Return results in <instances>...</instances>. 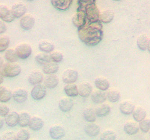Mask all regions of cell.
Masks as SVG:
<instances>
[{"label":"cell","mask_w":150,"mask_h":140,"mask_svg":"<svg viewBox=\"0 0 150 140\" xmlns=\"http://www.w3.org/2000/svg\"><path fill=\"white\" fill-rule=\"evenodd\" d=\"M102 24L99 21L89 22L78 28V35L80 40L87 46L98 45L103 39Z\"/></svg>","instance_id":"1"},{"label":"cell","mask_w":150,"mask_h":140,"mask_svg":"<svg viewBox=\"0 0 150 140\" xmlns=\"http://www.w3.org/2000/svg\"><path fill=\"white\" fill-rule=\"evenodd\" d=\"M21 66L17 63L7 62L4 64L2 67V72L5 77L8 78H14L21 74Z\"/></svg>","instance_id":"2"},{"label":"cell","mask_w":150,"mask_h":140,"mask_svg":"<svg viewBox=\"0 0 150 140\" xmlns=\"http://www.w3.org/2000/svg\"><path fill=\"white\" fill-rule=\"evenodd\" d=\"M15 50L19 58L23 59L29 57L32 52L31 47L27 43L18 44Z\"/></svg>","instance_id":"3"},{"label":"cell","mask_w":150,"mask_h":140,"mask_svg":"<svg viewBox=\"0 0 150 140\" xmlns=\"http://www.w3.org/2000/svg\"><path fill=\"white\" fill-rule=\"evenodd\" d=\"M78 78V72L73 69H65L62 74V80L67 84L74 83L77 81Z\"/></svg>","instance_id":"4"},{"label":"cell","mask_w":150,"mask_h":140,"mask_svg":"<svg viewBox=\"0 0 150 140\" xmlns=\"http://www.w3.org/2000/svg\"><path fill=\"white\" fill-rule=\"evenodd\" d=\"M99 11L93 4L88 5L86 7V17L89 22H94L99 20Z\"/></svg>","instance_id":"5"},{"label":"cell","mask_w":150,"mask_h":140,"mask_svg":"<svg viewBox=\"0 0 150 140\" xmlns=\"http://www.w3.org/2000/svg\"><path fill=\"white\" fill-rule=\"evenodd\" d=\"M35 19L34 17L31 14H25L21 18L20 24L21 28L23 30H30L34 26L35 24Z\"/></svg>","instance_id":"6"},{"label":"cell","mask_w":150,"mask_h":140,"mask_svg":"<svg viewBox=\"0 0 150 140\" xmlns=\"http://www.w3.org/2000/svg\"><path fill=\"white\" fill-rule=\"evenodd\" d=\"M47 89L44 85L39 84L35 85L31 92V95L34 100H41L46 95Z\"/></svg>","instance_id":"7"},{"label":"cell","mask_w":150,"mask_h":140,"mask_svg":"<svg viewBox=\"0 0 150 140\" xmlns=\"http://www.w3.org/2000/svg\"><path fill=\"white\" fill-rule=\"evenodd\" d=\"M0 18L5 22L11 23L14 21L16 18L12 13L11 10L4 5L0 6Z\"/></svg>","instance_id":"8"},{"label":"cell","mask_w":150,"mask_h":140,"mask_svg":"<svg viewBox=\"0 0 150 140\" xmlns=\"http://www.w3.org/2000/svg\"><path fill=\"white\" fill-rule=\"evenodd\" d=\"M11 10L16 18H20L26 14L27 9L24 3L17 2L12 6Z\"/></svg>","instance_id":"9"},{"label":"cell","mask_w":150,"mask_h":140,"mask_svg":"<svg viewBox=\"0 0 150 140\" xmlns=\"http://www.w3.org/2000/svg\"><path fill=\"white\" fill-rule=\"evenodd\" d=\"M65 131L62 126L54 125L50 127L49 134L52 139L58 140L65 135Z\"/></svg>","instance_id":"10"},{"label":"cell","mask_w":150,"mask_h":140,"mask_svg":"<svg viewBox=\"0 0 150 140\" xmlns=\"http://www.w3.org/2000/svg\"><path fill=\"white\" fill-rule=\"evenodd\" d=\"M28 93L25 89L18 88L16 89L12 93V97L15 101L19 103H22L27 100Z\"/></svg>","instance_id":"11"},{"label":"cell","mask_w":150,"mask_h":140,"mask_svg":"<svg viewBox=\"0 0 150 140\" xmlns=\"http://www.w3.org/2000/svg\"><path fill=\"white\" fill-rule=\"evenodd\" d=\"M91 98L94 103L97 104H101L107 99V93H105V91L96 90L94 91L91 94Z\"/></svg>","instance_id":"12"},{"label":"cell","mask_w":150,"mask_h":140,"mask_svg":"<svg viewBox=\"0 0 150 140\" xmlns=\"http://www.w3.org/2000/svg\"><path fill=\"white\" fill-rule=\"evenodd\" d=\"M28 80L32 85L35 86L39 84L43 80V74L39 70H33L28 75Z\"/></svg>","instance_id":"13"},{"label":"cell","mask_w":150,"mask_h":140,"mask_svg":"<svg viewBox=\"0 0 150 140\" xmlns=\"http://www.w3.org/2000/svg\"><path fill=\"white\" fill-rule=\"evenodd\" d=\"M86 15L84 12L76 13L73 17L72 22L74 25L78 28L82 27L86 24Z\"/></svg>","instance_id":"14"},{"label":"cell","mask_w":150,"mask_h":140,"mask_svg":"<svg viewBox=\"0 0 150 140\" xmlns=\"http://www.w3.org/2000/svg\"><path fill=\"white\" fill-rule=\"evenodd\" d=\"M78 92L79 94L82 97H88L93 93L92 85L88 82H83L78 87Z\"/></svg>","instance_id":"15"},{"label":"cell","mask_w":150,"mask_h":140,"mask_svg":"<svg viewBox=\"0 0 150 140\" xmlns=\"http://www.w3.org/2000/svg\"><path fill=\"white\" fill-rule=\"evenodd\" d=\"M139 125L133 121L127 122L124 126V131L129 135L136 134L139 132Z\"/></svg>","instance_id":"16"},{"label":"cell","mask_w":150,"mask_h":140,"mask_svg":"<svg viewBox=\"0 0 150 140\" xmlns=\"http://www.w3.org/2000/svg\"><path fill=\"white\" fill-rule=\"evenodd\" d=\"M135 105L133 102L130 100H125L120 103V111L125 115H129L133 114Z\"/></svg>","instance_id":"17"},{"label":"cell","mask_w":150,"mask_h":140,"mask_svg":"<svg viewBox=\"0 0 150 140\" xmlns=\"http://www.w3.org/2000/svg\"><path fill=\"white\" fill-rule=\"evenodd\" d=\"M59 108L61 111L67 112L70 111L74 105V101L69 97H63L59 101Z\"/></svg>","instance_id":"18"},{"label":"cell","mask_w":150,"mask_h":140,"mask_svg":"<svg viewBox=\"0 0 150 140\" xmlns=\"http://www.w3.org/2000/svg\"><path fill=\"white\" fill-rule=\"evenodd\" d=\"M84 130L85 133L90 136H98L100 132V127L93 123L86 124Z\"/></svg>","instance_id":"19"},{"label":"cell","mask_w":150,"mask_h":140,"mask_svg":"<svg viewBox=\"0 0 150 140\" xmlns=\"http://www.w3.org/2000/svg\"><path fill=\"white\" fill-rule=\"evenodd\" d=\"M58 77L55 74L47 75L44 79V86L49 89L56 88L59 83Z\"/></svg>","instance_id":"20"},{"label":"cell","mask_w":150,"mask_h":140,"mask_svg":"<svg viewBox=\"0 0 150 140\" xmlns=\"http://www.w3.org/2000/svg\"><path fill=\"white\" fill-rule=\"evenodd\" d=\"M19 115L16 111H11L5 117L6 124L11 127L16 126L19 124Z\"/></svg>","instance_id":"21"},{"label":"cell","mask_w":150,"mask_h":140,"mask_svg":"<svg viewBox=\"0 0 150 140\" xmlns=\"http://www.w3.org/2000/svg\"><path fill=\"white\" fill-rule=\"evenodd\" d=\"M95 85L98 89L105 91L108 89L110 86L109 81L105 77H99L94 81Z\"/></svg>","instance_id":"22"},{"label":"cell","mask_w":150,"mask_h":140,"mask_svg":"<svg viewBox=\"0 0 150 140\" xmlns=\"http://www.w3.org/2000/svg\"><path fill=\"white\" fill-rule=\"evenodd\" d=\"M114 16V12L110 9H107L100 13L99 20L103 23H109L113 21Z\"/></svg>","instance_id":"23"},{"label":"cell","mask_w":150,"mask_h":140,"mask_svg":"<svg viewBox=\"0 0 150 140\" xmlns=\"http://www.w3.org/2000/svg\"><path fill=\"white\" fill-rule=\"evenodd\" d=\"M146 112L145 109L140 106L136 107L133 113V117L137 122H139L145 119Z\"/></svg>","instance_id":"24"},{"label":"cell","mask_w":150,"mask_h":140,"mask_svg":"<svg viewBox=\"0 0 150 140\" xmlns=\"http://www.w3.org/2000/svg\"><path fill=\"white\" fill-rule=\"evenodd\" d=\"M44 124V121L42 119L38 116H33L31 119L28 126L31 129L36 131L41 129Z\"/></svg>","instance_id":"25"},{"label":"cell","mask_w":150,"mask_h":140,"mask_svg":"<svg viewBox=\"0 0 150 140\" xmlns=\"http://www.w3.org/2000/svg\"><path fill=\"white\" fill-rule=\"evenodd\" d=\"M84 119L89 123H93L97 119L95 110L92 107H88L84 109L83 112Z\"/></svg>","instance_id":"26"},{"label":"cell","mask_w":150,"mask_h":140,"mask_svg":"<svg viewBox=\"0 0 150 140\" xmlns=\"http://www.w3.org/2000/svg\"><path fill=\"white\" fill-rule=\"evenodd\" d=\"M12 93L9 88L5 86L0 87V101L2 103L8 102L11 98Z\"/></svg>","instance_id":"27"},{"label":"cell","mask_w":150,"mask_h":140,"mask_svg":"<svg viewBox=\"0 0 150 140\" xmlns=\"http://www.w3.org/2000/svg\"><path fill=\"white\" fill-rule=\"evenodd\" d=\"M96 113L98 117H104L108 115L111 111V108L109 105L103 103L98 106L95 109Z\"/></svg>","instance_id":"28"},{"label":"cell","mask_w":150,"mask_h":140,"mask_svg":"<svg viewBox=\"0 0 150 140\" xmlns=\"http://www.w3.org/2000/svg\"><path fill=\"white\" fill-rule=\"evenodd\" d=\"M59 69L58 64L55 62L48 63L43 65L42 70L45 74L47 75L57 73Z\"/></svg>","instance_id":"29"},{"label":"cell","mask_w":150,"mask_h":140,"mask_svg":"<svg viewBox=\"0 0 150 140\" xmlns=\"http://www.w3.org/2000/svg\"><path fill=\"white\" fill-rule=\"evenodd\" d=\"M149 39L146 34L140 35L137 40V47L142 51H145L147 50Z\"/></svg>","instance_id":"30"},{"label":"cell","mask_w":150,"mask_h":140,"mask_svg":"<svg viewBox=\"0 0 150 140\" xmlns=\"http://www.w3.org/2000/svg\"><path fill=\"white\" fill-rule=\"evenodd\" d=\"M38 48L39 50L42 52L48 53H51L55 49V46L52 42L44 40L39 42Z\"/></svg>","instance_id":"31"},{"label":"cell","mask_w":150,"mask_h":140,"mask_svg":"<svg viewBox=\"0 0 150 140\" xmlns=\"http://www.w3.org/2000/svg\"><path fill=\"white\" fill-rule=\"evenodd\" d=\"M65 93L69 97H75L79 94L78 87L75 84H67L64 87Z\"/></svg>","instance_id":"32"},{"label":"cell","mask_w":150,"mask_h":140,"mask_svg":"<svg viewBox=\"0 0 150 140\" xmlns=\"http://www.w3.org/2000/svg\"><path fill=\"white\" fill-rule=\"evenodd\" d=\"M35 59L38 64L43 66L48 63L51 62L52 60L50 55L46 53L37 54L35 56Z\"/></svg>","instance_id":"33"},{"label":"cell","mask_w":150,"mask_h":140,"mask_svg":"<svg viewBox=\"0 0 150 140\" xmlns=\"http://www.w3.org/2000/svg\"><path fill=\"white\" fill-rule=\"evenodd\" d=\"M107 99L110 102L115 103L120 100L121 95L117 90L112 89L107 92Z\"/></svg>","instance_id":"34"},{"label":"cell","mask_w":150,"mask_h":140,"mask_svg":"<svg viewBox=\"0 0 150 140\" xmlns=\"http://www.w3.org/2000/svg\"><path fill=\"white\" fill-rule=\"evenodd\" d=\"M4 57L6 60L9 62H16L19 58L15 50L11 48L8 49L6 50Z\"/></svg>","instance_id":"35"},{"label":"cell","mask_w":150,"mask_h":140,"mask_svg":"<svg viewBox=\"0 0 150 140\" xmlns=\"http://www.w3.org/2000/svg\"><path fill=\"white\" fill-rule=\"evenodd\" d=\"M31 116L27 112H22L19 115V124L22 127H25L29 125L30 121Z\"/></svg>","instance_id":"36"},{"label":"cell","mask_w":150,"mask_h":140,"mask_svg":"<svg viewBox=\"0 0 150 140\" xmlns=\"http://www.w3.org/2000/svg\"><path fill=\"white\" fill-rule=\"evenodd\" d=\"M116 138V133L112 130L104 131L100 135V140H115Z\"/></svg>","instance_id":"37"},{"label":"cell","mask_w":150,"mask_h":140,"mask_svg":"<svg viewBox=\"0 0 150 140\" xmlns=\"http://www.w3.org/2000/svg\"><path fill=\"white\" fill-rule=\"evenodd\" d=\"M10 39L9 36L1 35L0 37V52H4L7 50L10 44Z\"/></svg>","instance_id":"38"},{"label":"cell","mask_w":150,"mask_h":140,"mask_svg":"<svg viewBox=\"0 0 150 140\" xmlns=\"http://www.w3.org/2000/svg\"><path fill=\"white\" fill-rule=\"evenodd\" d=\"M140 129L144 133H147L150 130V119H145L140 122L139 124Z\"/></svg>","instance_id":"39"},{"label":"cell","mask_w":150,"mask_h":140,"mask_svg":"<svg viewBox=\"0 0 150 140\" xmlns=\"http://www.w3.org/2000/svg\"><path fill=\"white\" fill-rule=\"evenodd\" d=\"M30 137V133L25 129L20 130L16 134V140H28Z\"/></svg>","instance_id":"40"},{"label":"cell","mask_w":150,"mask_h":140,"mask_svg":"<svg viewBox=\"0 0 150 140\" xmlns=\"http://www.w3.org/2000/svg\"><path fill=\"white\" fill-rule=\"evenodd\" d=\"M51 59L54 62H61L63 59V54L59 51H53L50 54Z\"/></svg>","instance_id":"41"},{"label":"cell","mask_w":150,"mask_h":140,"mask_svg":"<svg viewBox=\"0 0 150 140\" xmlns=\"http://www.w3.org/2000/svg\"><path fill=\"white\" fill-rule=\"evenodd\" d=\"M1 140H16V134L12 132H4L1 136Z\"/></svg>","instance_id":"42"},{"label":"cell","mask_w":150,"mask_h":140,"mask_svg":"<svg viewBox=\"0 0 150 140\" xmlns=\"http://www.w3.org/2000/svg\"><path fill=\"white\" fill-rule=\"evenodd\" d=\"M10 108L6 105H0V115L1 117H6L10 113Z\"/></svg>","instance_id":"43"},{"label":"cell","mask_w":150,"mask_h":140,"mask_svg":"<svg viewBox=\"0 0 150 140\" xmlns=\"http://www.w3.org/2000/svg\"><path fill=\"white\" fill-rule=\"evenodd\" d=\"M7 30V26L3 21L1 20L0 21V34L2 35L4 33L6 32Z\"/></svg>","instance_id":"44"},{"label":"cell","mask_w":150,"mask_h":140,"mask_svg":"<svg viewBox=\"0 0 150 140\" xmlns=\"http://www.w3.org/2000/svg\"><path fill=\"white\" fill-rule=\"evenodd\" d=\"M3 77H5L2 74V72H1V75H0V83L1 84V83L3 82Z\"/></svg>","instance_id":"45"},{"label":"cell","mask_w":150,"mask_h":140,"mask_svg":"<svg viewBox=\"0 0 150 140\" xmlns=\"http://www.w3.org/2000/svg\"><path fill=\"white\" fill-rule=\"evenodd\" d=\"M3 124H4V121H3V119H1V118L0 119V127H1V129L2 128Z\"/></svg>","instance_id":"46"},{"label":"cell","mask_w":150,"mask_h":140,"mask_svg":"<svg viewBox=\"0 0 150 140\" xmlns=\"http://www.w3.org/2000/svg\"><path fill=\"white\" fill-rule=\"evenodd\" d=\"M147 50H148V52L150 53V40H149V42H148Z\"/></svg>","instance_id":"47"},{"label":"cell","mask_w":150,"mask_h":140,"mask_svg":"<svg viewBox=\"0 0 150 140\" xmlns=\"http://www.w3.org/2000/svg\"><path fill=\"white\" fill-rule=\"evenodd\" d=\"M113 1H122V0H113Z\"/></svg>","instance_id":"48"},{"label":"cell","mask_w":150,"mask_h":140,"mask_svg":"<svg viewBox=\"0 0 150 140\" xmlns=\"http://www.w3.org/2000/svg\"><path fill=\"white\" fill-rule=\"evenodd\" d=\"M26 1H34V0H26Z\"/></svg>","instance_id":"49"},{"label":"cell","mask_w":150,"mask_h":140,"mask_svg":"<svg viewBox=\"0 0 150 140\" xmlns=\"http://www.w3.org/2000/svg\"><path fill=\"white\" fill-rule=\"evenodd\" d=\"M35 140V139H31V140Z\"/></svg>","instance_id":"50"},{"label":"cell","mask_w":150,"mask_h":140,"mask_svg":"<svg viewBox=\"0 0 150 140\" xmlns=\"http://www.w3.org/2000/svg\"><path fill=\"white\" fill-rule=\"evenodd\" d=\"M149 132V136H150V131Z\"/></svg>","instance_id":"51"}]
</instances>
